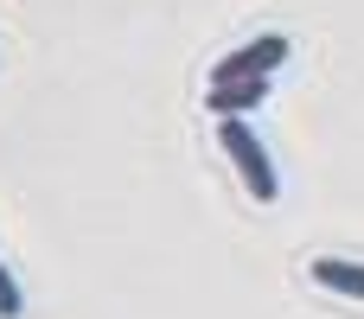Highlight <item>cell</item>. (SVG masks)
<instances>
[{
	"mask_svg": "<svg viewBox=\"0 0 364 319\" xmlns=\"http://www.w3.org/2000/svg\"><path fill=\"white\" fill-rule=\"evenodd\" d=\"M314 281H320V288H333V294H352V301H364V262L320 256V262H314Z\"/></svg>",
	"mask_w": 364,
	"mask_h": 319,
	"instance_id": "3",
	"label": "cell"
},
{
	"mask_svg": "<svg viewBox=\"0 0 364 319\" xmlns=\"http://www.w3.org/2000/svg\"><path fill=\"white\" fill-rule=\"evenodd\" d=\"M218 147L230 153L237 179L256 192V205H275L282 198V179H275V166H269V153H262V141H256L250 121H218Z\"/></svg>",
	"mask_w": 364,
	"mask_h": 319,
	"instance_id": "1",
	"label": "cell"
},
{
	"mask_svg": "<svg viewBox=\"0 0 364 319\" xmlns=\"http://www.w3.org/2000/svg\"><path fill=\"white\" fill-rule=\"evenodd\" d=\"M282 58H288V38H282V32H262V38L237 45L230 58H218V64H211V83H250V77H269Z\"/></svg>",
	"mask_w": 364,
	"mask_h": 319,
	"instance_id": "2",
	"label": "cell"
},
{
	"mask_svg": "<svg viewBox=\"0 0 364 319\" xmlns=\"http://www.w3.org/2000/svg\"><path fill=\"white\" fill-rule=\"evenodd\" d=\"M19 307H26V301H19V288H13V275L0 269V319H19Z\"/></svg>",
	"mask_w": 364,
	"mask_h": 319,
	"instance_id": "4",
	"label": "cell"
}]
</instances>
